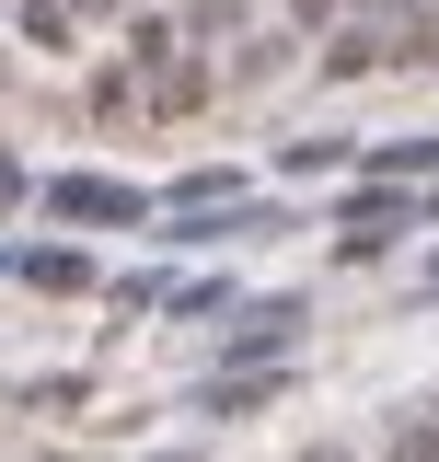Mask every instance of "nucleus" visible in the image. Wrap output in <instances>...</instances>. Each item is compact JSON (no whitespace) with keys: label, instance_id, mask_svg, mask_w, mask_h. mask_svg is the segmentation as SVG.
<instances>
[{"label":"nucleus","instance_id":"nucleus-2","mask_svg":"<svg viewBox=\"0 0 439 462\" xmlns=\"http://www.w3.org/2000/svg\"><path fill=\"white\" fill-rule=\"evenodd\" d=\"M197 93H209V69H197L185 47H163V58H151V105H163V116H185Z\"/></svg>","mask_w":439,"mask_h":462},{"label":"nucleus","instance_id":"nucleus-3","mask_svg":"<svg viewBox=\"0 0 439 462\" xmlns=\"http://www.w3.org/2000/svg\"><path fill=\"white\" fill-rule=\"evenodd\" d=\"M393 462H439V439H428V428H405V439H393Z\"/></svg>","mask_w":439,"mask_h":462},{"label":"nucleus","instance_id":"nucleus-4","mask_svg":"<svg viewBox=\"0 0 439 462\" xmlns=\"http://www.w3.org/2000/svg\"><path fill=\"white\" fill-rule=\"evenodd\" d=\"M428 289H439V254H428Z\"/></svg>","mask_w":439,"mask_h":462},{"label":"nucleus","instance_id":"nucleus-1","mask_svg":"<svg viewBox=\"0 0 439 462\" xmlns=\"http://www.w3.org/2000/svg\"><path fill=\"white\" fill-rule=\"evenodd\" d=\"M47 208H58V220H139V197H127V185H93V173H70Z\"/></svg>","mask_w":439,"mask_h":462}]
</instances>
